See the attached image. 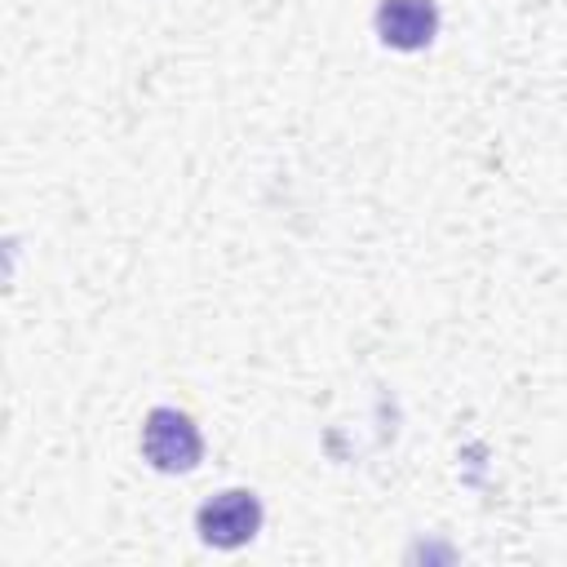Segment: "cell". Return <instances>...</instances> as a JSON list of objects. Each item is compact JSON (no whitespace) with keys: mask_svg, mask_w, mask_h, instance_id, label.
Returning a JSON list of instances; mask_svg holds the SVG:
<instances>
[{"mask_svg":"<svg viewBox=\"0 0 567 567\" xmlns=\"http://www.w3.org/2000/svg\"><path fill=\"white\" fill-rule=\"evenodd\" d=\"M377 35L399 53H416L439 35V4L434 0H381L377 4Z\"/></svg>","mask_w":567,"mask_h":567,"instance_id":"cell-3","label":"cell"},{"mask_svg":"<svg viewBox=\"0 0 567 567\" xmlns=\"http://www.w3.org/2000/svg\"><path fill=\"white\" fill-rule=\"evenodd\" d=\"M195 532L213 549H239L261 532V501L248 487H226L208 496L195 514Z\"/></svg>","mask_w":567,"mask_h":567,"instance_id":"cell-2","label":"cell"},{"mask_svg":"<svg viewBox=\"0 0 567 567\" xmlns=\"http://www.w3.org/2000/svg\"><path fill=\"white\" fill-rule=\"evenodd\" d=\"M142 456L159 470V474H190L204 456V439L195 430V421L177 408H155L142 421Z\"/></svg>","mask_w":567,"mask_h":567,"instance_id":"cell-1","label":"cell"}]
</instances>
